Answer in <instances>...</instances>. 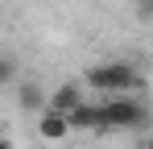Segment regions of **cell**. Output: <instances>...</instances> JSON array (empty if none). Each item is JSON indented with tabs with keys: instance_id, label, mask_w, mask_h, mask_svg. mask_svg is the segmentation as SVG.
<instances>
[{
	"instance_id": "obj_8",
	"label": "cell",
	"mask_w": 153,
	"mask_h": 149,
	"mask_svg": "<svg viewBox=\"0 0 153 149\" xmlns=\"http://www.w3.org/2000/svg\"><path fill=\"white\" fill-rule=\"evenodd\" d=\"M137 13H141L145 21H153V0H141V4H137Z\"/></svg>"
},
{
	"instance_id": "obj_11",
	"label": "cell",
	"mask_w": 153,
	"mask_h": 149,
	"mask_svg": "<svg viewBox=\"0 0 153 149\" xmlns=\"http://www.w3.org/2000/svg\"><path fill=\"white\" fill-rule=\"evenodd\" d=\"M149 120H153V108H149Z\"/></svg>"
},
{
	"instance_id": "obj_10",
	"label": "cell",
	"mask_w": 153,
	"mask_h": 149,
	"mask_svg": "<svg viewBox=\"0 0 153 149\" xmlns=\"http://www.w3.org/2000/svg\"><path fill=\"white\" fill-rule=\"evenodd\" d=\"M145 149H153V137H149V141H145Z\"/></svg>"
},
{
	"instance_id": "obj_3",
	"label": "cell",
	"mask_w": 153,
	"mask_h": 149,
	"mask_svg": "<svg viewBox=\"0 0 153 149\" xmlns=\"http://www.w3.org/2000/svg\"><path fill=\"white\" fill-rule=\"evenodd\" d=\"M71 128L75 133H108V120H103V104H79L71 112Z\"/></svg>"
},
{
	"instance_id": "obj_1",
	"label": "cell",
	"mask_w": 153,
	"mask_h": 149,
	"mask_svg": "<svg viewBox=\"0 0 153 149\" xmlns=\"http://www.w3.org/2000/svg\"><path fill=\"white\" fill-rule=\"evenodd\" d=\"M83 83L91 91H103V95H141L145 91V74L132 62H100L83 74Z\"/></svg>"
},
{
	"instance_id": "obj_6",
	"label": "cell",
	"mask_w": 153,
	"mask_h": 149,
	"mask_svg": "<svg viewBox=\"0 0 153 149\" xmlns=\"http://www.w3.org/2000/svg\"><path fill=\"white\" fill-rule=\"evenodd\" d=\"M46 104H50V95H46L37 83H21V108H25V112H37V116H42Z\"/></svg>"
},
{
	"instance_id": "obj_9",
	"label": "cell",
	"mask_w": 153,
	"mask_h": 149,
	"mask_svg": "<svg viewBox=\"0 0 153 149\" xmlns=\"http://www.w3.org/2000/svg\"><path fill=\"white\" fill-rule=\"evenodd\" d=\"M0 149H13V141H8V137H0Z\"/></svg>"
},
{
	"instance_id": "obj_5",
	"label": "cell",
	"mask_w": 153,
	"mask_h": 149,
	"mask_svg": "<svg viewBox=\"0 0 153 149\" xmlns=\"http://www.w3.org/2000/svg\"><path fill=\"white\" fill-rule=\"evenodd\" d=\"M79 104H83V87H79V83H62V87H54V91H50L46 112H62V116H71Z\"/></svg>"
},
{
	"instance_id": "obj_7",
	"label": "cell",
	"mask_w": 153,
	"mask_h": 149,
	"mask_svg": "<svg viewBox=\"0 0 153 149\" xmlns=\"http://www.w3.org/2000/svg\"><path fill=\"white\" fill-rule=\"evenodd\" d=\"M8 83H17V58L0 54V87H8Z\"/></svg>"
},
{
	"instance_id": "obj_2",
	"label": "cell",
	"mask_w": 153,
	"mask_h": 149,
	"mask_svg": "<svg viewBox=\"0 0 153 149\" xmlns=\"http://www.w3.org/2000/svg\"><path fill=\"white\" fill-rule=\"evenodd\" d=\"M103 120L108 128H141V124H149V108L141 104V95H108Z\"/></svg>"
},
{
	"instance_id": "obj_4",
	"label": "cell",
	"mask_w": 153,
	"mask_h": 149,
	"mask_svg": "<svg viewBox=\"0 0 153 149\" xmlns=\"http://www.w3.org/2000/svg\"><path fill=\"white\" fill-rule=\"evenodd\" d=\"M37 133H42V141H66L75 128H71V116H62V112H42L37 116Z\"/></svg>"
}]
</instances>
